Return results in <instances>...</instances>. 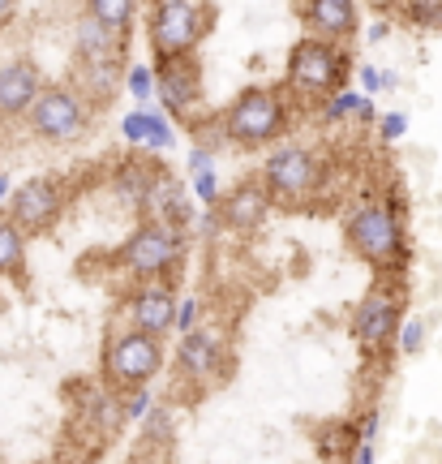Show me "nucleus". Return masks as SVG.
<instances>
[{"instance_id": "1", "label": "nucleus", "mask_w": 442, "mask_h": 464, "mask_svg": "<svg viewBox=\"0 0 442 464\" xmlns=\"http://www.w3.org/2000/svg\"><path fill=\"white\" fill-rule=\"evenodd\" d=\"M344 232H348V246L357 249V258H365L374 271H382V276L404 271V263H408V237H404V219H399V211L391 202L370 194L348 216Z\"/></svg>"}, {"instance_id": "2", "label": "nucleus", "mask_w": 442, "mask_h": 464, "mask_svg": "<svg viewBox=\"0 0 442 464\" xmlns=\"http://www.w3.org/2000/svg\"><path fill=\"white\" fill-rule=\"evenodd\" d=\"M288 103L279 91L271 86H249L241 91L236 100L228 103V112L219 116V125H224V138H228L232 147L241 150H263L271 142H279L283 133H288Z\"/></svg>"}, {"instance_id": "3", "label": "nucleus", "mask_w": 442, "mask_h": 464, "mask_svg": "<svg viewBox=\"0 0 442 464\" xmlns=\"http://www.w3.org/2000/svg\"><path fill=\"white\" fill-rule=\"evenodd\" d=\"M99 370H103V382L116 387L120 396L147 387V382L164 370V335H150V332H142V327L112 332L108 344H103Z\"/></svg>"}, {"instance_id": "4", "label": "nucleus", "mask_w": 442, "mask_h": 464, "mask_svg": "<svg viewBox=\"0 0 442 464\" xmlns=\"http://www.w3.org/2000/svg\"><path fill=\"white\" fill-rule=\"evenodd\" d=\"M348 78V56L340 52L335 39L322 34H305L296 39L288 52V91L296 95H310V100H327L335 95Z\"/></svg>"}, {"instance_id": "5", "label": "nucleus", "mask_w": 442, "mask_h": 464, "mask_svg": "<svg viewBox=\"0 0 442 464\" xmlns=\"http://www.w3.org/2000/svg\"><path fill=\"white\" fill-rule=\"evenodd\" d=\"M185 258V241H180V228L168 224V219H155L150 216L142 228L133 232L125 246L116 249V271H125L133 280H159L164 271Z\"/></svg>"}, {"instance_id": "6", "label": "nucleus", "mask_w": 442, "mask_h": 464, "mask_svg": "<svg viewBox=\"0 0 442 464\" xmlns=\"http://www.w3.org/2000/svg\"><path fill=\"white\" fill-rule=\"evenodd\" d=\"M211 22V5H202V0H155V9H150V52H155V61L194 52L207 39Z\"/></svg>"}, {"instance_id": "7", "label": "nucleus", "mask_w": 442, "mask_h": 464, "mask_svg": "<svg viewBox=\"0 0 442 464\" xmlns=\"http://www.w3.org/2000/svg\"><path fill=\"white\" fill-rule=\"evenodd\" d=\"M26 121H31V133L39 142H78L91 130V108L69 86H43Z\"/></svg>"}, {"instance_id": "8", "label": "nucleus", "mask_w": 442, "mask_h": 464, "mask_svg": "<svg viewBox=\"0 0 442 464\" xmlns=\"http://www.w3.org/2000/svg\"><path fill=\"white\" fill-rule=\"evenodd\" d=\"M399 310H404V293L395 284L378 280L365 301L352 314V340L360 344V353H382V348L395 340V327H399Z\"/></svg>"}, {"instance_id": "9", "label": "nucleus", "mask_w": 442, "mask_h": 464, "mask_svg": "<svg viewBox=\"0 0 442 464\" xmlns=\"http://www.w3.org/2000/svg\"><path fill=\"white\" fill-rule=\"evenodd\" d=\"M318 177H322V160L305 147H283L275 150L263 168V181L271 189L275 202H296V198H310L318 189Z\"/></svg>"}, {"instance_id": "10", "label": "nucleus", "mask_w": 442, "mask_h": 464, "mask_svg": "<svg viewBox=\"0 0 442 464\" xmlns=\"http://www.w3.org/2000/svg\"><path fill=\"white\" fill-rule=\"evenodd\" d=\"M61 211H65V185L56 181V177H34V181L22 185L14 194V202H9V219H14L26 237L52 232L56 219H61Z\"/></svg>"}, {"instance_id": "11", "label": "nucleus", "mask_w": 442, "mask_h": 464, "mask_svg": "<svg viewBox=\"0 0 442 464\" xmlns=\"http://www.w3.org/2000/svg\"><path fill=\"white\" fill-rule=\"evenodd\" d=\"M155 86L172 112H189L202 103V65L194 61V52H180V56H159L155 65Z\"/></svg>"}, {"instance_id": "12", "label": "nucleus", "mask_w": 442, "mask_h": 464, "mask_svg": "<svg viewBox=\"0 0 442 464\" xmlns=\"http://www.w3.org/2000/svg\"><path fill=\"white\" fill-rule=\"evenodd\" d=\"M271 189H266L263 177H249V181H241L232 194H224L219 198V219L228 224L232 232H258L266 224V216H271Z\"/></svg>"}, {"instance_id": "13", "label": "nucleus", "mask_w": 442, "mask_h": 464, "mask_svg": "<svg viewBox=\"0 0 442 464\" xmlns=\"http://www.w3.org/2000/svg\"><path fill=\"white\" fill-rule=\"evenodd\" d=\"M130 318L133 327H142L150 335H164L177 327V293L159 280H142L130 297Z\"/></svg>"}, {"instance_id": "14", "label": "nucleus", "mask_w": 442, "mask_h": 464, "mask_svg": "<svg viewBox=\"0 0 442 464\" xmlns=\"http://www.w3.org/2000/svg\"><path fill=\"white\" fill-rule=\"evenodd\" d=\"M296 14L310 26V34L344 44L357 34V5L352 0H296Z\"/></svg>"}, {"instance_id": "15", "label": "nucleus", "mask_w": 442, "mask_h": 464, "mask_svg": "<svg viewBox=\"0 0 442 464\" xmlns=\"http://www.w3.org/2000/svg\"><path fill=\"white\" fill-rule=\"evenodd\" d=\"M39 73H34L31 61H9L0 69V121H14V116H26L39 100Z\"/></svg>"}, {"instance_id": "16", "label": "nucleus", "mask_w": 442, "mask_h": 464, "mask_svg": "<svg viewBox=\"0 0 442 464\" xmlns=\"http://www.w3.org/2000/svg\"><path fill=\"white\" fill-rule=\"evenodd\" d=\"M120 39L125 34L120 31H112V26H103L99 17H91L86 14L82 22H78V61L82 65H108V69H116L120 65Z\"/></svg>"}, {"instance_id": "17", "label": "nucleus", "mask_w": 442, "mask_h": 464, "mask_svg": "<svg viewBox=\"0 0 442 464\" xmlns=\"http://www.w3.org/2000/svg\"><path fill=\"white\" fill-rule=\"evenodd\" d=\"M177 370L185 374V379L215 382V370H219V340H215L211 332H189L185 340H180Z\"/></svg>"}, {"instance_id": "18", "label": "nucleus", "mask_w": 442, "mask_h": 464, "mask_svg": "<svg viewBox=\"0 0 442 464\" xmlns=\"http://www.w3.org/2000/svg\"><path fill=\"white\" fill-rule=\"evenodd\" d=\"M0 276L26 284V232L14 219H0Z\"/></svg>"}, {"instance_id": "19", "label": "nucleus", "mask_w": 442, "mask_h": 464, "mask_svg": "<svg viewBox=\"0 0 442 464\" xmlns=\"http://www.w3.org/2000/svg\"><path fill=\"white\" fill-rule=\"evenodd\" d=\"M133 9H138L133 0H86V14L99 17L103 26H112V31H120V34L133 26Z\"/></svg>"}, {"instance_id": "20", "label": "nucleus", "mask_w": 442, "mask_h": 464, "mask_svg": "<svg viewBox=\"0 0 442 464\" xmlns=\"http://www.w3.org/2000/svg\"><path fill=\"white\" fill-rule=\"evenodd\" d=\"M142 439L147 443H172V417H168V409H155V413H147V426H142Z\"/></svg>"}, {"instance_id": "21", "label": "nucleus", "mask_w": 442, "mask_h": 464, "mask_svg": "<svg viewBox=\"0 0 442 464\" xmlns=\"http://www.w3.org/2000/svg\"><path fill=\"white\" fill-rule=\"evenodd\" d=\"M408 14H412V22H421V26H438L442 22V0H412Z\"/></svg>"}, {"instance_id": "22", "label": "nucleus", "mask_w": 442, "mask_h": 464, "mask_svg": "<svg viewBox=\"0 0 442 464\" xmlns=\"http://www.w3.org/2000/svg\"><path fill=\"white\" fill-rule=\"evenodd\" d=\"M421 344H426V323L412 318V323H404V340H399V348H404V353H417Z\"/></svg>"}, {"instance_id": "23", "label": "nucleus", "mask_w": 442, "mask_h": 464, "mask_svg": "<svg viewBox=\"0 0 442 464\" xmlns=\"http://www.w3.org/2000/svg\"><path fill=\"white\" fill-rule=\"evenodd\" d=\"M382 133H387V138H399V133H404V116L399 112L387 116V121H382Z\"/></svg>"}, {"instance_id": "24", "label": "nucleus", "mask_w": 442, "mask_h": 464, "mask_svg": "<svg viewBox=\"0 0 442 464\" xmlns=\"http://www.w3.org/2000/svg\"><path fill=\"white\" fill-rule=\"evenodd\" d=\"M374 9H387V14H395V9H408L412 0H370Z\"/></svg>"}, {"instance_id": "25", "label": "nucleus", "mask_w": 442, "mask_h": 464, "mask_svg": "<svg viewBox=\"0 0 442 464\" xmlns=\"http://www.w3.org/2000/svg\"><path fill=\"white\" fill-rule=\"evenodd\" d=\"M14 14H17V0H0V26H9Z\"/></svg>"}]
</instances>
